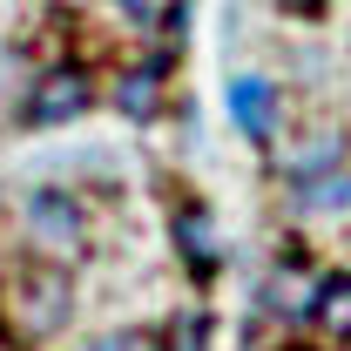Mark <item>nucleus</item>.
Masks as SVG:
<instances>
[{"instance_id": "1", "label": "nucleus", "mask_w": 351, "mask_h": 351, "mask_svg": "<svg viewBox=\"0 0 351 351\" xmlns=\"http://www.w3.org/2000/svg\"><path fill=\"white\" fill-rule=\"evenodd\" d=\"M75 317V277L68 263H21L0 277V331L14 345H41Z\"/></svg>"}, {"instance_id": "2", "label": "nucleus", "mask_w": 351, "mask_h": 351, "mask_svg": "<svg viewBox=\"0 0 351 351\" xmlns=\"http://www.w3.org/2000/svg\"><path fill=\"white\" fill-rule=\"evenodd\" d=\"M21 230H27V243H34L47 263H75V257H82V243H88L82 196H75V189H27V203H21Z\"/></svg>"}, {"instance_id": "3", "label": "nucleus", "mask_w": 351, "mask_h": 351, "mask_svg": "<svg viewBox=\"0 0 351 351\" xmlns=\"http://www.w3.org/2000/svg\"><path fill=\"white\" fill-rule=\"evenodd\" d=\"M88 101H95V82H88L82 68H47L41 82L27 88V101H21V122L27 129H61V122H75Z\"/></svg>"}, {"instance_id": "4", "label": "nucleus", "mask_w": 351, "mask_h": 351, "mask_svg": "<svg viewBox=\"0 0 351 351\" xmlns=\"http://www.w3.org/2000/svg\"><path fill=\"white\" fill-rule=\"evenodd\" d=\"M230 122L250 135V142H270V129H277V88L263 82V75H237L230 82Z\"/></svg>"}, {"instance_id": "5", "label": "nucleus", "mask_w": 351, "mask_h": 351, "mask_svg": "<svg viewBox=\"0 0 351 351\" xmlns=\"http://www.w3.org/2000/svg\"><path fill=\"white\" fill-rule=\"evenodd\" d=\"M298 203L304 210H351V176L345 169H317L298 182Z\"/></svg>"}, {"instance_id": "6", "label": "nucleus", "mask_w": 351, "mask_h": 351, "mask_svg": "<svg viewBox=\"0 0 351 351\" xmlns=\"http://www.w3.org/2000/svg\"><path fill=\"white\" fill-rule=\"evenodd\" d=\"M176 243L189 250L196 270H210V263H217V223L203 217V210H182V217H176Z\"/></svg>"}, {"instance_id": "7", "label": "nucleus", "mask_w": 351, "mask_h": 351, "mask_svg": "<svg viewBox=\"0 0 351 351\" xmlns=\"http://www.w3.org/2000/svg\"><path fill=\"white\" fill-rule=\"evenodd\" d=\"M156 88H162V75H156V68H135V75H122V88H115L122 115H135V122H149V115H156Z\"/></svg>"}, {"instance_id": "8", "label": "nucleus", "mask_w": 351, "mask_h": 351, "mask_svg": "<svg viewBox=\"0 0 351 351\" xmlns=\"http://www.w3.org/2000/svg\"><path fill=\"white\" fill-rule=\"evenodd\" d=\"M317 317H324L331 338H351V277H331V284L317 291Z\"/></svg>"}, {"instance_id": "9", "label": "nucleus", "mask_w": 351, "mask_h": 351, "mask_svg": "<svg viewBox=\"0 0 351 351\" xmlns=\"http://www.w3.org/2000/svg\"><path fill=\"white\" fill-rule=\"evenodd\" d=\"M331 162H338V142H311L304 156H298V162H291V176H298V182H304V176H317V169H331Z\"/></svg>"}, {"instance_id": "10", "label": "nucleus", "mask_w": 351, "mask_h": 351, "mask_svg": "<svg viewBox=\"0 0 351 351\" xmlns=\"http://www.w3.org/2000/svg\"><path fill=\"white\" fill-rule=\"evenodd\" d=\"M88 351H156V338L149 331H115V338H95Z\"/></svg>"}, {"instance_id": "11", "label": "nucleus", "mask_w": 351, "mask_h": 351, "mask_svg": "<svg viewBox=\"0 0 351 351\" xmlns=\"http://www.w3.org/2000/svg\"><path fill=\"white\" fill-rule=\"evenodd\" d=\"M122 7H129V14H149V0H122Z\"/></svg>"}]
</instances>
